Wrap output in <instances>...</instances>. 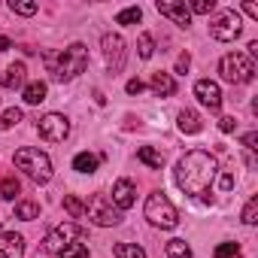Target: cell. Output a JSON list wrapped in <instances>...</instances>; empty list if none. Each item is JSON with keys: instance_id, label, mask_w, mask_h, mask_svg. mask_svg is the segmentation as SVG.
I'll use <instances>...</instances> for the list:
<instances>
[{"instance_id": "obj_1", "label": "cell", "mask_w": 258, "mask_h": 258, "mask_svg": "<svg viewBox=\"0 0 258 258\" xmlns=\"http://www.w3.org/2000/svg\"><path fill=\"white\" fill-rule=\"evenodd\" d=\"M216 173H219V161L204 149L185 152L176 161V170H173L179 191L188 195V198H204V201H210V188L216 182Z\"/></svg>"}, {"instance_id": "obj_2", "label": "cell", "mask_w": 258, "mask_h": 258, "mask_svg": "<svg viewBox=\"0 0 258 258\" xmlns=\"http://www.w3.org/2000/svg\"><path fill=\"white\" fill-rule=\"evenodd\" d=\"M43 58H46V70L52 73L55 82H70L79 73H85V67H88V49L82 43H73L64 52H46Z\"/></svg>"}, {"instance_id": "obj_3", "label": "cell", "mask_w": 258, "mask_h": 258, "mask_svg": "<svg viewBox=\"0 0 258 258\" xmlns=\"http://www.w3.org/2000/svg\"><path fill=\"white\" fill-rule=\"evenodd\" d=\"M13 161H16V167H19V170H25V176H28V179H34L37 185H46V182L52 179V161H49V155H46V152H40V149H34V146L19 149Z\"/></svg>"}, {"instance_id": "obj_4", "label": "cell", "mask_w": 258, "mask_h": 258, "mask_svg": "<svg viewBox=\"0 0 258 258\" xmlns=\"http://www.w3.org/2000/svg\"><path fill=\"white\" fill-rule=\"evenodd\" d=\"M219 73H222L225 82L243 85V82H252V76H255V61H252L246 52H228V55L219 61Z\"/></svg>"}, {"instance_id": "obj_5", "label": "cell", "mask_w": 258, "mask_h": 258, "mask_svg": "<svg viewBox=\"0 0 258 258\" xmlns=\"http://www.w3.org/2000/svg\"><path fill=\"white\" fill-rule=\"evenodd\" d=\"M143 213H146V219H149L155 228L170 231V228H176V225H179V213H176V207L167 201V195H164V191H152V195L146 198Z\"/></svg>"}, {"instance_id": "obj_6", "label": "cell", "mask_w": 258, "mask_h": 258, "mask_svg": "<svg viewBox=\"0 0 258 258\" xmlns=\"http://www.w3.org/2000/svg\"><path fill=\"white\" fill-rule=\"evenodd\" d=\"M76 240H85V228L76 225V222H61V225H55V228L46 234L43 252H61V249H67L70 243H76Z\"/></svg>"}, {"instance_id": "obj_7", "label": "cell", "mask_w": 258, "mask_h": 258, "mask_svg": "<svg viewBox=\"0 0 258 258\" xmlns=\"http://www.w3.org/2000/svg\"><path fill=\"white\" fill-rule=\"evenodd\" d=\"M85 216H88L94 225H100V228H112V225L121 222V213L115 210V204H112L106 195H91L88 204H85Z\"/></svg>"}, {"instance_id": "obj_8", "label": "cell", "mask_w": 258, "mask_h": 258, "mask_svg": "<svg viewBox=\"0 0 258 258\" xmlns=\"http://www.w3.org/2000/svg\"><path fill=\"white\" fill-rule=\"evenodd\" d=\"M240 31H243V25H240V16H237L234 10L219 13V16L210 22V37L219 40V43H231V40H237Z\"/></svg>"}, {"instance_id": "obj_9", "label": "cell", "mask_w": 258, "mask_h": 258, "mask_svg": "<svg viewBox=\"0 0 258 258\" xmlns=\"http://www.w3.org/2000/svg\"><path fill=\"white\" fill-rule=\"evenodd\" d=\"M37 134L49 143H64L70 137V121L61 115V112H46L40 121H37Z\"/></svg>"}, {"instance_id": "obj_10", "label": "cell", "mask_w": 258, "mask_h": 258, "mask_svg": "<svg viewBox=\"0 0 258 258\" xmlns=\"http://www.w3.org/2000/svg\"><path fill=\"white\" fill-rule=\"evenodd\" d=\"M100 46H103V61H106L109 73H112V76H115V73H121V67H124V58H127L124 40H121L118 34H106V37L100 40Z\"/></svg>"}, {"instance_id": "obj_11", "label": "cell", "mask_w": 258, "mask_h": 258, "mask_svg": "<svg viewBox=\"0 0 258 258\" xmlns=\"http://www.w3.org/2000/svg\"><path fill=\"white\" fill-rule=\"evenodd\" d=\"M155 10H158L161 16H167V19H170L173 25H179V28H188V25H191V13H188V7L182 4V0H158Z\"/></svg>"}, {"instance_id": "obj_12", "label": "cell", "mask_w": 258, "mask_h": 258, "mask_svg": "<svg viewBox=\"0 0 258 258\" xmlns=\"http://www.w3.org/2000/svg\"><path fill=\"white\" fill-rule=\"evenodd\" d=\"M195 97H198L210 112H216V109L222 106V88H219L213 79H198V82H195Z\"/></svg>"}, {"instance_id": "obj_13", "label": "cell", "mask_w": 258, "mask_h": 258, "mask_svg": "<svg viewBox=\"0 0 258 258\" xmlns=\"http://www.w3.org/2000/svg\"><path fill=\"white\" fill-rule=\"evenodd\" d=\"M134 198H137V185L131 182V179H118L115 185H112V204H115V210L121 213V210H131L134 207Z\"/></svg>"}, {"instance_id": "obj_14", "label": "cell", "mask_w": 258, "mask_h": 258, "mask_svg": "<svg viewBox=\"0 0 258 258\" xmlns=\"http://www.w3.org/2000/svg\"><path fill=\"white\" fill-rule=\"evenodd\" d=\"M0 258H25V237L0 231Z\"/></svg>"}, {"instance_id": "obj_15", "label": "cell", "mask_w": 258, "mask_h": 258, "mask_svg": "<svg viewBox=\"0 0 258 258\" xmlns=\"http://www.w3.org/2000/svg\"><path fill=\"white\" fill-rule=\"evenodd\" d=\"M0 85L4 88H25L28 85V67L22 64V61H16V64H10L7 70H4V76H0Z\"/></svg>"}, {"instance_id": "obj_16", "label": "cell", "mask_w": 258, "mask_h": 258, "mask_svg": "<svg viewBox=\"0 0 258 258\" xmlns=\"http://www.w3.org/2000/svg\"><path fill=\"white\" fill-rule=\"evenodd\" d=\"M176 127H179L182 134H198L204 124H201V115H198L195 109H182V112L176 115Z\"/></svg>"}, {"instance_id": "obj_17", "label": "cell", "mask_w": 258, "mask_h": 258, "mask_svg": "<svg viewBox=\"0 0 258 258\" xmlns=\"http://www.w3.org/2000/svg\"><path fill=\"white\" fill-rule=\"evenodd\" d=\"M149 85H152V91H155L158 97H170V94L176 91L173 76H170V73H161V70H158V73H152V82H149Z\"/></svg>"}, {"instance_id": "obj_18", "label": "cell", "mask_w": 258, "mask_h": 258, "mask_svg": "<svg viewBox=\"0 0 258 258\" xmlns=\"http://www.w3.org/2000/svg\"><path fill=\"white\" fill-rule=\"evenodd\" d=\"M46 82L43 79H37V82H28L25 85V103H31V106H37V103H43L46 100Z\"/></svg>"}, {"instance_id": "obj_19", "label": "cell", "mask_w": 258, "mask_h": 258, "mask_svg": "<svg viewBox=\"0 0 258 258\" xmlns=\"http://www.w3.org/2000/svg\"><path fill=\"white\" fill-rule=\"evenodd\" d=\"M97 164H100V155H91V152H79L73 158V170H79V173H94Z\"/></svg>"}, {"instance_id": "obj_20", "label": "cell", "mask_w": 258, "mask_h": 258, "mask_svg": "<svg viewBox=\"0 0 258 258\" xmlns=\"http://www.w3.org/2000/svg\"><path fill=\"white\" fill-rule=\"evenodd\" d=\"M112 255L115 258H146V252L137 243H115L112 246Z\"/></svg>"}, {"instance_id": "obj_21", "label": "cell", "mask_w": 258, "mask_h": 258, "mask_svg": "<svg viewBox=\"0 0 258 258\" xmlns=\"http://www.w3.org/2000/svg\"><path fill=\"white\" fill-rule=\"evenodd\" d=\"M137 158H140L143 164H149V167H155V170H161V164H164V158H161V152H155L152 146H140V152H137Z\"/></svg>"}, {"instance_id": "obj_22", "label": "cell", "mask_w": 258, "mask_h": 258, "mask_svg": "<svg viewBox=\"0 0 258 258\" xmlns=\"http://www.w3.org/2000/svg\"><path fill=\"white\" fill-rule=\"evenodd\" d=\"M40 216V207L34 201H19L16 204V219H25V222H34Z\"/></svg>"}, {"instance_id": "obj_23", "label": "cell", "mask_w": 258, "mask_h": 258, "mask_svg": "<svg viewBox=\"0 0 258 258\" xmlns=\"http://www.w3.org/2000/svg\"><path fill=\"white\" fill-rule=\"evenodd\" d=\"M164 252H167V258H191V246L185 240H170L164 246Z\"/></svg>"}, {"instance_id": "obj_24", "label": "cell", "mask_w": 258, "mask_h": 258, "mask_svg": "<svg viewBox=\"0 0 258 258\" xmlns=\"http://www.w3.org/2000/svg\"><path fill=\"white\" fill-rule=\"evenodd\" d=\"M19 121H22V109L19 106L4 109V112H0V131H10V127H16Z\"/></svg>"}, {"instance_id": "obj_25", "label": "cell", "mask_w": 258, "mask_h": 258, "mask_svg": "<svg viewBox=\"0 0 258 258\" xmlns=\"http://www.w3.org/2000/svg\"><path fill=\"white\" fill-rule=\"evenodd\" d=\"M22 191V185H19V179L16 176H7V179H0V198L4 201H16V195Z\"/></svg>"}, {"instance_id": "obj_26", "label": "cell", "mask_w": 258, "mask_h": 258, "mask_svg": "<svg viewBox=\"0 0 258 258\" xmlns=\"http://www.w3.org/2000/svg\"><path fill=\"white\" fill-rule=\"evenodd\" d=\"M137 52H140L143 61H149V58L155 55V40H152V34H140V37H137Z\"/></svg>"}, {"instance_id": "obj_27", "label": "cell", "mask_w": 258, "mask_h": 258, "mask_svg": "<svg viewBox=\"0 0 258 258\" xmlns=\"http://www.w3.org/2000/svg\"><path fill=\"white\" fill-rule=\"evenodd\" d=\"M64 210H67L70 219H82V216H85V204H82L76 195H67V198H64Z\"/></svg>"}, {"instance_id": "obj_28", "label": "cell", "mask_w": 258, "mask_h": 258, "mask_svg": "<svg viewBox=\"0 0 258 258\" xmlns=\"http://www.w3.org/2000/svg\"><path fill=\"white\" fill-rule=\"evenodd\" d=\"M140 16H143V10H140V7H127V10H121V13L115 16V25H137V22H140Z\"/></svg>"}, {"instance_id": "obj_29", "label": "cell", "mask_w": 258, "mask_h": 258, "mask_svg": "<svg viewBox=\"0 0 258 258\" xmlns=\"http://www.w3.org/2000/svg\"><path fill=\"white\" fill-rule=\"evenodd\" d=\"M58 255H61V258H88V243L76 240V243H70L67 249H61Z\"/></svg>"}, {"instance_id": "obj_30", "label": "cell", "mask_w": 258, "mask_h": 258, "mask_svg": "<svg viewBox=\"0 0 258 258\" xmlns=\"http://www.w3.org/2000/svg\"><path fill=\"white\" fill-rule=\"evenodd\" d=\"M243 222L246 225H255L258 222V198H249V204L243 207Z\"/></svg>"}, {"instance_id": "obj_31", "label": "cell", "mask_w": 258, "mask_h": 258, "mask_svg": "<svg viewBox=\"0 0 258 258\" xmlns=\"http://www.w3.org/2000/svg\"><path fill=\"white\" fill-rule=\"evenodd\" d=\"M240 255V246L237 243H222V246H216V252H213V258H237Z\"/></svg>"}, {"instance_id": "obj_32", "label": "cell", "mask_w": 258, "mask_h": 258, "mask_svg": "<svg viewBox=\"0 0 258 258\" xmlns=\"http://www.w3.org/2000/svg\"><path fill=\"white\" fill-rule=\"evenodd\" d=\"M213 10H216V0H195L188 7V13H198V16H210Z\"/></svg>"}, {"instance_id": "obj_33", "label": "cell", "mask_w": 258, "mask_h": 258, "mask_svg": "<svg viewBox=\"0 0 258 258\" xmlns=\"http://www.w3.org/2000/svg\"><path fill=\"white\" fill-rule=\"evenodd\" d=\"M10 10L19 13V16H34V13H37V4H22V0H13Z\"/></svg>"}, {"instance_id": "obj_34", "label": "cell", "mask_w": 258, "mask_h": 258, "mask_svg": "<svg viewBox=\"0 0 258 258\" xmlns=\"http://www.w3.org/2000/svg\"><path fill=\"white\" fill-rule=\"evenodd\" d=\"M219 131H222V134L237 131V118H234V115H222V118H219Z\"/></svg>"}, {"instance_id": "obj_35", "label": "cell", "mask_w": 258, "mask_h": 258, "mask_svg": "<svg viewBox=\"0 0 258 258\" xmlns=\"http://www.w3.org/2000/svg\"><path fill=\"white\" fill-rule=\"evenodd\" d=\"M188 64H191V55H188V52H182V55L176 58V70H173V73L185 76V73H188Z\"/></svg>"}, {"instance_id": "obj_36", "label": "cell", "mask_w": 258, "mask_h": 258, "mask_svg": "<svg viewBox=\"0 0 258 258\" xmlns=\"http://www.w3.org/2000/svg\"><path fill=\"white\" fill-rule=\"evenodd\" d=\"M255 143H258V134H255V131H249V134L243 137V146H246V152H255V149H258Z\"/></svg>"}, {"instance_id": "obj_37", "label": "cell", "mask_w": 258, "mask_h": 258, "mask_svg": "<svg viewBox=\"0 0 258 258\" xmlns=\"http://www.w3.org/2000/svg\"><path fill=\"white\" fill-rule=\"evenodd\" d=\"M124 88H127V94H143V88H146V85H143L140 79H127V85H124Z\"/></svg>"}, {"instance_id": "obj_38", "label": "cell", "mask_w": 258, "mask_h": 258, "mask_svg": "<svg viewBox=\"0 0 258 258\" xmlns=\"http://www.w3.org/2000/svg\"><path fill=\"white\" fill-rule=\"evenodd\" d=\"M243 13H246L249 19H258V7H255V4H243Z\"/></svg>"}, {"instance_id": "obj_39", "label": "cell", "mask_w": 258, "mask_h": 258, "mask_svg": "<svg viewBox=\"0 0 258 258\" xmlns=\"http://www.w3.org/2000/svg\"><path fill=\"white\" fill-rule=\"evenodd\" d=\"M10 49V37H0V52H7Z\"/></svg>"}]
</instances>
